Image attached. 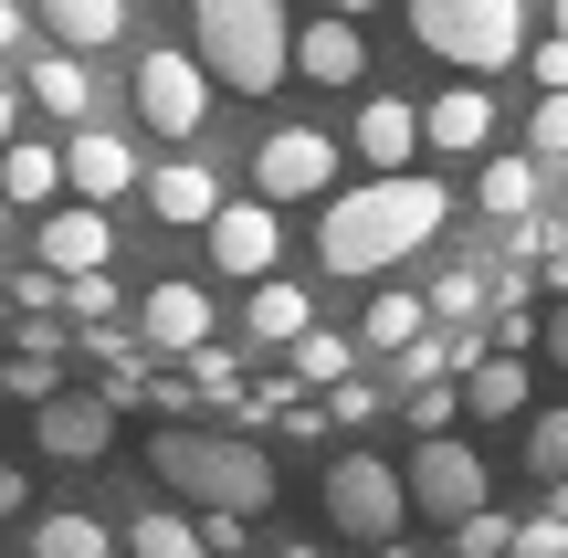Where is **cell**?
<instances>
[{
  "instance_id": "obj_3",
  "label": "cell",
  "mask_w": 568,
  "mask_h": 558,
  "mask_svg": "<svg viewBox=\"0 0 568 558\" xmlns=\"http://www.w3.org/2000/svg\"><path fill=\"white\" fill-rule=\"evenodd\" d=\"M190 42H201V74L232 84V95H274L284 63H295L284 0H190Z\"/></svg>"
},
{
  "instance_id": "obj_27",
  "label": "cell",
  "mask_w": 568,
  "mask_h": 558,
  "mask_svg": "<svg viewBox=\"0 0 568 558\" xmlns=\"http://www.w3.org/2000/svg\"><path fill=\"white\" fill-rule=\"evenodd\" d=\"M485 211H506V222H537V159H485Z\"/></svg>"
},
{
  "instance_id": "obj_10",
  "label": "cell",
  "mask_w": 568,
  "mask_h": 558,
  "mask_svg": "<svg viewBox=\"0 0 568 558\" xmlns=\"http://www.w3.org/2000/svg\"><path fill=\"white\" fill-rule=\"evenodd\" d=\"M32 443H42L53 464H95V454H116V412H105L95 390H53V400L32 412Z\"/></svg>"
},
{
  "instance_id": "obj_1",
  "label": "cell",
  "mask_w": 568,
  "mask_h": 558,
  "mask_svg": "<svg viewBox=\"0 0 568 558\" xmlns=\"http://www.w3.org/2000/svg\"><path fill=\"white\" fill-rule=\"evenodd\" d=\"M443 211H453V180H432V169H389V180H358V190H326V211H316V253H326V274H389V264H410V253L443 232Z\"/></svg>"
},
{
  "instance_id": "obj_24",
  "label": "cell",
  "mask_w": 568,
  "mask_h": 558,
  "mask_svg": "<svg viewBox=\"0 0 568 558\" xmlns=\"http://www.w3.org/2000/svg\"><path fill=\"white\" fill-rule=\"evenodd\" d=\"M422 327H432V306H422V295H368V327H358V348H368V358H400Z\"/></svg>"
},
{
  "instance_id": "obj_15",
  "label": "cell",
  "mask_w": 568,
  "mask_h": 558,
  "mask_svg": "<svg viewBox=\"0 0 568 558\" xmlns=\"http://www.w3.org/2000/svg\"><path fill=\"white\" fill-rule=\"evenodd\" d=\"M347 138H358L368 180H389V169H410V148H422V105H410V95H368Z\"/></svg>"
},
{
  "instance_id": "obj_46",
  "label": "cell",
  "mask_w": 568,
  "mask_h": 558,
  "mask_svg": "<svg viewBox=\"0 0 568 558\" xmlns=\"http://www.w3.org/2000/svg\"><path fill=\"white\" fill-rule=\"evenodd\" d=\"M548 517H558V527H568V485H548Z\"/></svg>"
},
{
  "instance_id": "obj_45",
  "label": "cell",
  "mask_w": 568,
  "mask_h": 558,
  "mask_svg": "<svg viewBox=\"0 0 568 558\" xmlns=\"http://www.w3.org/2000/svg\"><path fill=\"white\" fill-rule=\"evenodd\" d=\"M358 558H432V548H400V538H389V548H358Z\"/></svg>"
},
{
  "instance_id": "obj_50",
  "label": "cell",
  "mask_w": 568,
  "mask_h": 558,
  "mask_svg": "<svg viewBox=\"0 0 568 558\" xmlns=\"http://www.w3.org/2000/svg\"><path fill=\"white\" fill-rule=\"evenodd\" d=\"M0 327H11V295H0Z\"/></svg>"
},
{
  "instance_id": "obj_33",
  "label": "cell",
  "mask_w": 568,
  "mask_h": 558,
  "mask_svg": "<svg viewBox=\"0 0 568 558\" xmlns=\"http://www.w3.org/2000/svg\"><path fill=\"white\" fill-rule=\"evenodd\" d=\"M63 316H84V327H105V316H116V274H63Z\"/></svg>"
},
{
  "instance_id": "obj_35",
  "label": "cell",
  "mask_w": 568,
  "mask_h": 558,
  "mask_svg": "<svg viewBox=\"0 0 568 558\" xmlns=\"http://www.w3.org/2000/svg\"><path fill=\"white\" fill-rule=\"evenodd\" d=\"M453 400H464V379H432V390H410V433H453Z\"/></svg>"
},
{
  "instance_id": "obj_30",
  "label": "cell",
  "mask_w": 568,
  "mask_h": 558,
  "mask_svg": "<svg viewBox=\"0 0 568 558\" xmlns=\"http://www.w3.org/2000/svg\"><path fill=\"white\" fill-rule=\"evenodd\" d=\"M527 464H537V485H568V400L527 422Z\"/></svg>"
},
{
  "instance_id": "obj_31",
  "label": "cell",
  "mask_w": 568,
  "mask_h": 558,
  "mask_svg": "<svg viewBox=\"0 0 568 558\" xmlns=\"http://www.w3.org/2000/svg\"><path fill=\"white\" fill-rule=\"evenodd\" d=\"M453 558H516V517H495V506H474V517L453 527Z\"/></svg>"
},
{
  "instance_id": "obj_37",
  "label": "cell",
  "mask_w": 568,
  "mask_h": 558,
  "mask_svg": "<svg viewBox=\"0 0 568 558\" xmlns=\"http://www.w3.org/2000/svg\"><path fill=\"white\" fill-rule=\"evenodd\" d=\"M148 412H159V422H190V412H201V390H190V369L148 379Z\"/></svg>"
},
{
  "instance_id": "obj_9",
  "label": "cell",
  "mask_w": 568,
  "mask_h": 558,
  "mask_svg": "<svg viewBox=\"0 0 568 558\" xmlns=\"http://www.w3.org/2000/svg\"><path fill=\"white\" fill-rule=\"evenodd\" d=\"M201 243H211V264H222V274L264 285V274H274V253H284V211H274V201H222Z\"/></svg>"
},
{
  "instance_id": "obj_22",
  "label": "cell",
  "mask_w": 568,
  "mask_h": 558,
  "mask_svg": "<svg viewBox=\"0 0 568 558\" xmlns=\"http://www.w3.org/2000/svg\"><path fill=\"white\" fill-rule=\"evenodd\" d=\"M305 327H316V295L284 285V274H264V285H253V337H264V348H295Z\"/></svg>"
},
{
  "instance_id": "obj_17",
  "label": "cell",
  "mask_w": 568,
  "mask_h": 558,
  "mask_svg": "<svg viewBox=\"0 0 568 558\" xmlns=\"http://www.w3.org/2000/svg\"><path fill=\"white\" fill-rule=\"evenodd\" d=\"M148 211H159V222H180V232H211V211H222V180H211L201 159H169L159 180H148Z\"/></svg>"
},
{
  "instance_id": "obj_4",
  "label": "cell",
  "mask_w": 568,
  "mask_h": 558,
  "mask_svg": "<svg viewBox=\"0 0 568 558\" xmlns=\"http://www.w3.org/2000/svg\"><path fill=\"white\" fill-rule=\"evenodd\" d=\"M410 42L485 84L495 63L527 53V0H410Z\"/></svg>"
},
{
  "instance_id": "obj_40",
  "label": "cell",
  "mask_w": 568,
  "mask_h": 558,
  "mask_svg": "<svg viewBox=\"0 0 568 558\" xmlns=\"http://www.w3.org/2000/svg\"><path fill=\"white\" fill-rule=\"evenodd\" d=\"M284 433H295V443H316V433H337V422H326V400H284Z\"/></svg>"
},
{
  "instance_id": "obj_51",
  "label": "cell",
  "mask_w": 568,
  "mask_h": 558,
  "mask_svg": "<svg viewBox=\"0 0 568 558\" xmlns=\"http://www.w3.org/2000/svg\"><path fill=\"white\" fill-rule=\"evenodd\" d=\"M0 222H11V201H0Z\"/></svg>"
},
{
  "instance_id": "obj_41",
  "label": "cell",
  "mask_w": 568,
  "mask_h": 558,
  "mask_svg": "<svg viewBox=\"0 0 568 558\" xmlns=\"http://www.w3.org/2000/svg\"><path fill=\"white\" fill-rule=\"evenodd\" d=\"M537 348H548V358H558V369H568V295H558V306H548V327H537Z\"/></svg>"
},
{
  "instance_id": "obj_19",
  "label": "cell",
  "mask_w": 568,
  "mask_h": 558,
  "mask_svg": "<svg viewBox=\"0 0 568 558\" xmlns=\"http://www.w3.org/2000/svg\"><path fill=\"white\" fill-rule=\"evenodd\" d=\"M42 32H53L63 53H95V42L126 32V0H42Z\"/></svg>"
},
{
  "instance_id": "obj_26",
  "label": "cell",
  "mask_w": 568,
  "mask_h": 558,
  "mask_svg": "<svg viewBox=\"0 0 568 558\" xmlns=\"http://www.w3.org/2000/svg\"><path fill=\"white\" fill-rule=\"evenodd\" d=\"M464 412H485V422H516V412H527V358H485V369L464 379Z\"/></svg>"
},
{
  "instance_id": "obj_8",
  "label": "cell",
  "mask_w": 568,
  "mask_h": 558,
  "mask_svg": "<svg viewBox=\"0 0 568 558\" xmlns=\"http://www.w3.org/2000/svg\"><path fill=\"white\" fill-rule=\"evenodd\" d=\"M337 190V138L326 126H274L264 148H253V201H326Z\"/></svg>"
},
{
  "instance_id": "obj_29",
  "label": "cell",
  "mask_w": 568,
  "mask_h": 558,
  "mask_svg": "<svg viewBox=\"0 0 568 558\" xmlns=\"http://www.w3.org/2000/svg\"><path fill=\"white\" fill-rule=\"evenodd\" d=\"M284 358H295V379H326V390H337V379L358 369V337H326V327H305Z\"/></svg>"
},
{
  "instance_id": "obj_36",
  "label": "cell",
  "mask_w": 568,
  "mask_h": 558,
  "mask_svg": "<svg viewBox=\"0 0 568 558\" xmlns=\"http://www.w3.org/2000/svg\"><path fill=\"white\" fill-rule=\"evenodd\" d=\"M516 558H568V527L537 506V517H516Z\"/></svg>"
},
{
  "instance_id": "obj_28",
  "label": "cell",
  "mask_w": 568,
  "mask_h": 558,
  "mask_svg": "<svg viewBox=\"0 0 568 558\" xmlns=\"http://www.w3.org/2000/svg\"><path fill=\"white\" fill-rule=\"evenodd\" d=\"M180 369H190V390H201V412H243V358L232 348H190Z\"/></svg>"
},
{
  "instance_id": "obj_18",
  "label": "cell",
  "mask_w": 568,
  "mask_h": 558,
  "mask_svg": "<svg viewBox=\"0 0 568 558\" xmlns=\"http://www.w3.org/2000/svg\"><path fill=\"white\" fill-rule=\"evenodd\" d=\"M0 201H11V211H42V201H63V148H42V138H11V148H0Z\"/></svg>"
},
{
  "instance_id": "obj_12",
  "label": "cell",
  "mask_w": 568,
  "mask_h": 558,
  "mask_svg": "<svg viewBox=\"0 0 568 558\" xmlns=\"http://www.w3.org/2000/svg\"><path fill=\"white\" fill-rule=\"evenodd\" d=\"M422 148H443V159H485V148H495V95L474 74H453L443 95L422 105Z\"/></svg>"
},
{
  "instance_id": "obj_38",
  "label": "cell",
  "mask_w": 568,
  "mask_h": 558,
  "mask_svg": "<svg viewBox=\"0 0 568 558\" xmlns=\"http://www.w3.org/2000/svg\"><path fill=\"white\" fill-rule=\"evenodd\" d=\"M537 159H568V95H537Z\"/></svg>"
},
{
  "instance_id": "obj_44",
  "label": "cell",
  "mask_w": 568,
  "mask_h": 558,
  "mask_svg": "<svg viewBox=\"0 0 568 558\" xmlns=\"http://www.w3.org/2000/svg\"><path fill=\"white\" fill-rule=\"evenodd\" d=\"M326 11H347V21H368V11H389V0H326Z\"/></svg>"
},
{
  "instance_id": "obj_2",
  "label": "cell",
  "mask_w": 568,
  "mask_h": 558,
  "mask_svg": "<svg viewBox=\"0 0 568 558\" xmlns=\"http://www.w3.org/2000/svg\"><path fill=\"white\" fill-rule=\"evenodd\" d=\"M148 464H159V485H169V496H190L201 517H264L274 485H284V464L253 433H190V422H159Z\"/></svg>"
},
{
  "instance_id": "obj_16",
  "label": "cell",
  "mask_w": 568,
  "mask_h": 558,
  "mask_svg": "<svg viewBox=\"0 0 568 558\" xmlns=\"http://www.w3.org/2000/svg\"><path fill=\"white\" fill-rule=\"evenodd\" d=\"M295 74H316V84H358V74H368V42H358V21H347V11L305 21V32H295Z\"/></svg>"
},
{
  "instance_id": "obj_39",
  "label": "cell",
  "mask_w": 568,
  "mask_h": 558,
  "mask_svg": "<svg viewBox=\"0 0 568 558\" xmlns=\"http://www.w3.org/2000/svg\"><path fill=\"white\" fill-rule=\"evenodd\" d=\"M537 95H568V42H558V32L537 42Z\"/></svg>"
},
{
  "instance_id": "obj_23",
  "label": "cell",
  "mask_w": 568,
  "mask_h": 558,
  "mask_svg": "<svg viewBox=\"0 0 568 558\" xmlns=\"http://www.w3.org/2000/svg\"><path fill=\"white\" fill-rule=\"evenodd\" d=\"M422 306H432V327H485V316H495V274L485 264H453Z\"/></svg>"
},
{
  "instance_id": "obj_11",
  "label": "cell",
  "mask_w": 568,
  "mask_h": 558,
  "mask_svg": "<svg viewBox=\"0 0 568 558\" xmlns=\"http://www.w3.org/2000/svg\"><path fill=\"white\" fill-rule=\"evenodd\" d=\"M32 264H42V274H95V264H116V222H105L95 201H74V211H42V232H32Z\"/></svg>"
},
{
  "instance_id": "obj_6",
  "label": "cell",
  "mask_w": 568,
  "mask_h": 558,
  "mask_svg": "<svg viewBox=\"0 0 568 558\" xmlns=\"http://www.w3.org/2000/svg\"><path fill=\"white\" fill-rule=\"evenodd\" d=\"M138 116L159 126V138H201V116H211V74H201V53L190 42H148L138 53Z\"/></svg>"
},
{
  "instance_id": "obj_21",
  "label": "cell",
  "mask_w": 568,
  "mask_h": 558,
  "mask_svg": "<svg viewBox=\"0 0 568 558\" xmlns=\"http://www.w3.org/2000/svg\"><path fill=\"white\" fill-rule=\"evenodd\" d=\"M32 105L63 126H84V105H95V74H84V53H42L32 63Z\"/></svg>"
},
{
  "instance_id": "obj_49",
  "label": "cell",
  "mask_w": 568,
  "mask_h": 558,
  "mask_svg": "<svg viewBox=\"0 0 568 558\" xmlns=\"http://www.w3.org/2000/svg\"><path fill=\"white\" fill-rule=\"evenodd\" d=\"M274 558H316V548H274Z\"/></svg>"
},
{
  "instance_id": "obj_7",
  "label": "cell",
  "mask_w": 568,
  "mask_h": 558,
  "mask_svg": "<svg viewBox=\"0 0 568 558\" xmlns=\"http://www.w3.org/2000/svg\"><path fill=\"white\" fill-rule=\"evenodd\" d=\"M400 485H410V517L464 527L474 506H485V454H474V443H453V433H432L422 454L400 464Z\"/></svg>"
},
{
  "instance_id": "obj_32",
  "label": "cell",
  "mask_w": 568,
  "mask_h": 558,
  "mask_svg": "<svg viewBox=\"0 0 568 558\" xmlns=\"http://www.w3.org/2000/svg\"><path fill=\"white\" fill-rule=\"evenodd\" d=\"M0 390H11V400H32V412H42V400L63 390V358H32V348H11V369H0Z\"/></svg>"
},
{
  "instance_id": "obj_43",
  "label": "cell",
  "mask_w": 568,
  "mask_h": 558,
  "mask_svg": "<svg viewBox=\"0 0 568 558\" xmlns=\"http://www.w3.org/2000/svg\"><path fill=\"white\" fill-rule=\"evenodd\" d=\"M21 32H32V21H21V0H0V53H11Z\"/></svg>"
},
{
  "instance_id": "obj_14",
  "label": "cell",
  "mask_w": 568,
  "mask_h": 558,
  "mask_svg": "<svg viewBox=\"0 0 568 558\" xmlns=\"http://www.w3.org/2000/svg\"><path fill=\"white\" fill-rule=\"evenodd\" d=\"M138 337H148L159 358H190V348H211V295L190 285V274L148 285V306H138Z\"/></svg>"
},
{
  "instance_id": "obj_5",
  "label": "cell",
  "mask_w": 568,
  "mask_h": 558,
  "mask_svg": "<svg viewBox=\"0 0 568 558\" xmlns=\"http://www.w3.org/2000/svg\"><path fill=\"white\" fill-rule=\"evenodd\" d=\"M400 517H410L400 464H379V454H337V464H326V527H337L347 548H389Z\"/></svg>"
},
{
  "instance_id": "obj_13",
  "label": "cell",
  "mask_w": 568,
  "mask_h": 558,
  "mask_svg": "<svg viewBox=\"0 0 568 558\" xmlns=\"http://www.w3.org/2000/svg\"><path fill=\"white\" fill-rule=\"evenodd\" d=\"M63 190H74V201H95V211L138 190V159H126L116 126H74V138H63Z\"/></svg>"
},
{
  "instance_id": "obj_20",
  "label": "cell",
  "mask_w": 568,
  "mask_h": 558,
  "mask_svg": "<svg viewBox=\"0 0 568 558\" xmlns=\"http://www.w3.org/2000/svg\"><path fill=\"white\" fill-rule=\"evenodd\" d=\"M32 558H116V527L84 506H53V517H32Z\"/></svg>"
},
{
  "instance_id": "obj_47",
  "label": "cell",
  "mask_w": 568,
  "mask_h": 558,
  "mask_svg": "<svg viewBox=\"0 0 568 558\" xmlns=\"http://www.w3.org/2000/svg\"><path fill=\"white\" fill-rule=\"evenodd\" d=\"M0 148H11V84H0Z\"/></svg>"
},
{
  "instance_id": "obj_25",
  "label": "cell",
  "mask_w": 568,
  "mask_h": 558,
  "mask_svg": "<svg viewBox=\"0 0 568 558\" xmlns=\"http://www.w3.org/2000/svg\"><path fill=\"white\" fill-rule=\"evenodd\" d=\"M126 558H211V548H201V517H180V506H148V517L126 527Z\"/></svg>"
},
{
  "instance_id": "obj_48",
  "label": "cell",
  "mask_w": 568,
  "mask_h": 558,
  "mask_svg": "<svg viewBox=\"0 0 568 558\" xmlns=\"http://www.w3.org/2000/svg\"><path fill=\"white\" fill-rule=\"evenodd\" d=\"M548 21H558V42H568V0H548Z\"/></svg>"
},
{
  "instance_id": "obj_34",
  "label": "cell",
  "mask_w": 568,
  "mask_h": 558,
  "mask_svg": "<svg viewBox=\"0 0 568 558\" xmlns=\"http://www.w3.org/2000/svg\"><path fill=\"white\" fill-rule=\"evenodd\" d=\"M326 422H337V433H368V422H379V379H337V390H326Z\"/></svg>"
},
{
  "instance_id": "obj_42",
  "label": "cell",
  "mask_w": 568,
  "mask_h": 558,
  "mask_svg": "<svg viewBox=\"0 0 568 558\" xmlns=\"http://www.w3.org/2000/svg\"><path fill=\"white\" fill-rule=\"evenodd\" d=\"M21 506H32V475H21V464H0V517H21Z\"/></svg>"
}]
</instances>
